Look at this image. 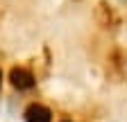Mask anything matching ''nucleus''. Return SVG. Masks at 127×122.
<instances>
[{
	"mask_svg": "<svg viewBox=\"0 0 127 122\" xmlns=\"http://www.w3.org/2000/svg\"><path fill=\"white\" fill-rule=\"evenodd\" d=\"M52 113L43 104H30L25 109V122H50Z\"/></svg>",
	"mask_w": 127,
	"mask_h": 122,
	"instance_id": "nucleus-2",
	"label": "nucleus"
},
{
	"mask_svg": "<svg viewBox=\"0 0 127 122\" xmlns=\"http://www.w3.org/2000/svg\"><path fill=\"white\" fill-rule=\"evenodd\" d=\"M0 84H2V70H0Z\"/></svg>",
	"mask_w": 127,
	"mask_h": 122,
	"instance_id": "nucleus-3",
	"label": "nucleus"
},
{
	"mask_svg": "<svg viewBox=\"0 0 127 122\" xmlns=\"http://www.w3.org/2000/svg\"><path fill=\"white\" fill-rule=\"evenodd\" d=\"M9 79L14 84V88H18V90H27L34 86V77H32V72H27L25 68H14L9 72Z\"/></svg>",
	"mask_w": 127,
	"mask_h": 122,
	"instance_id": "nucleus-1",
	"label": "nucleus"
}]
</instances>
